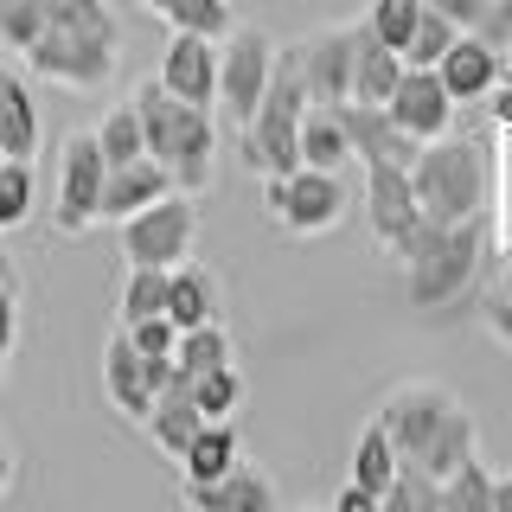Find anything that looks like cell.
Returning <instances> with one entry per match:
<instances>
[{"label": "cell", "mask_w": 512, "mask_h": 512, "mask_svg": "<svg viewBox=\"0 0 512 512\" xmlns=\"http://www.w3.org/2000/svg\"><path fill=\"white\" fill-rule=\"evenodd\" d=\"M128 103L141 109L148 154L180 180V192H212V180H218V122H212V109L180 103L160 77H141V84L128 90Z\"/></svg>", "instance_id": "obj_1"}, {"label": "cell", "mask_w": 512, "mask_h": 512, "mask_svg": "<svg viewBox=\"0 0 512 512\" xmlns=\"http://www.w3.org/2000/svg\"><path fill=\"white\" fill-rule=\"evenodd\" d=\"M487 250H493V224L487 212L480 218H461V224H429L404 244V288H410V308H448L461 301L468 288L480 282L487 269Z\"/></svg>", "instance_id": "obj_2"}, {"label": "cell", "mask_w": 512, "mask_h": 512, "mask_svg": "<svg viewBox=\"0 0 512 512\" xmlns=\"http://www.w3.org/2000/svg\"><path fill=\"white\" fill-rule=\"evenodd\" d=\"M410 180H416V199H423L429 224H461V218L493 212L500 167H493V154L474 135H442V141H423Z\"/></svg>", "instance_id": "obj_3"}, {"label": "cell", "mask_w": 512, "mask_h": 512, "mask_svg": "<svg viewBox=\"0 0 512 512\" xmlns=\"http://www.w3.org/2000/svg\"><path fill=\"white\" fill-rule=\"evenodd\" d=\"M103 186H109V154L96 141V128H77L58 148V192H52V231L84 237L103 224Z\"/></svg>", "instance_id": "obj_4"}, {"label": "cell", "mask_w": 512, "mask_h": 512, "mask_svg": "<svg viewBox=\"0 0 512 512\" xmlns=\"http://www.w3.org/2000/svg\"><path fill=\"white\" fill-rule=\"evenodd\" d=\"M352 192L340 173L327 167H295V173H276V180H263V212L282 224L288 237H320L333 231V224L346 218Z\"/></svg>", "instance_id": "obj_5"}, {"label": "cell", "mask_w": 512, "mask_h": 512, "mask_svg": "<svg viewBox=\"0 0 512 512\" xmlns=\"http://www.w3.org/2000/svg\"><path fill=\"white\" fill-rule=\"evenodd\" d=\"M20 64H26L32 77H45V84H58V90L90 96V90H103L109 77H116V64H122V39H96V32L45 26V39L32 45Z\"/></svg>", "instance_id": "obj_6"}, {"label": "cell", "mask_w": 512, "mask_h": 512, "mask_svg": "<svg viewBox=\"0 0 512 512\" xmlns=\"http://www.w3.org/2000/svg\"><path fill=\"white\" fill-rule=\"evenodd\" d=\"M192 244H199V192L173 186L167 199L148 205V212L122 218V256H128V263L173 269V263H186V256H192Z\"/></svg>", "instance_id": "obj_7"}, {"label": "cell", "mask_w": 512, "mask_h": 512, "mask_svg": "<svg viewBox=\"0 0 512 512\" xmlns=\"http://www.w3.org/2000/svg\"><path fill=\"white\" fill-rule=\"evenodd\" d=\"M276 52L282 45L269 39L263 26H237L231 39L218 45V109H224V122L244 128L256 109H263L269 77H276Z\"/></svg>", "instance_id": "obj_8"}, {"label": "cell", "mask_w": 512, "mask_h": 512, "mask_svg": "<svg viewBox=\"0 0 512 512\" xmlns=\"http://www.w3.org/2000/svg\"><path fill=\"white\" fill-rule=\"evenodd\" d=\"M461 397L448 391V384L436 378H404V384H391L384 391V404H378V423L391 429V442H397V455L404 461H423V448L436 442V429L448 423V410H455Z\"/></svg>", "instance_id": "obj_9"}, {"label": "cell", "mask_w": 512, "mask_h": 512, "mask_svg": "<svg viewBox=\"0 0 512 512\" xmlns=\"http://www.w3.org/2000/svg\"><path fill=\"white\" fill-rule=\"evenodd\" d=\"M365 218H372V237L391 256H404V244L423 231V199H416L410 167L397 160H365Z\"/></svg>", "instance_id": "obj_10"}, {"label": "cell", "mask_w": 512, "mask_h": 512, "mask_svg": "<svg viewBox=\"0 0 512 512\" xmlns=\"http://www.w3.org/2000/svg\"><path fill=\"white\" fill-rule=\"evenodd\" d=\"M359 32L365 20H333V26H314L301 45V71H308V90L314 103H352V71H359Z\"/></svg>", "instance_id": "obj_11"}, {"label": "cell", "mask_w": 512, "mask_h": 512, "mask_svg": "<svg viewBox=\"0 0 512 512\" xmlns=\"http://www.w3.org/2000/svg\"><path fill=\"white\" fill-rule=\"evenodd\" d=\"M384 109H391V116L404 122L416 141H442V135H455V109H461V103L448 96L442 71H429V64H410L404 84H397V96H391Z\"/></svg>", "instance_id": "obj_12"}, {"label": "cell", "mask_w": 512, "mask_h": 512, "mask_svg": "<svg viewBox=\"0 0 512 512\" xmlns=\"http://www.w3.org/2000/svg\"><path fill=\"white\" fill-rule=\"evenodd\" d=\"M160 84H167L180 103L218 109V39H199V32H173L167 52H160Z\"/></svg>", "instance_id": "obj_13"}, {"label": "cell", "mask_w": 512, "mask_h": 512, "mask_svg": "<svg viewBox=\"0 0 512 512\" xmlns=\"http://www.w3.org/2000/svg\"><path fill=\"white\" fill-rule=\"evenodd\" d=\"M103 391H109V404H116L128 423H141L148 429V416H154V378H148V359H141V346L128 340V327H116L103 340Z\"/></svg>", "instance_id": "obj_14"}, {"label": "cell", "mask_w": 512, "mask_h": 512, "mask_svg": "<svg viewBox=\"0 0 512 512\" xmlns=\"http://www.w3.org/2000/svg\"><path fill=\"white\" fill-rule=\"evenodd\" d=\"M180 506L186 512H282L276 480L250 468V461H237L224 480H180Z\"/></svg>", "instance_id": "obj_15"}, {"label": "cell", "mask_w": 512, "mask_h": 512, "mask_svg": "<svg viewBox=\"0 0 512 512\" xmlns=\"http://www.w3.org/2000/svg\"><path fill=\"white\" fill-rule=\"evenodd\" d=\"M340 122H346L359 160H397V167H416V154H423V141H416L384 103H340Z\"/></svg>", "instance_id": "obj_16"}, {"label": "cell", "mask_w": 512, "mask_h": 512, "mask_svg": "<svg viewBox=\"0 0 512 512\" xmlns=\"http://www.w3.org/2000/svg\"><path fill=\"white\" fill-rule=\"evenodd\" d=\"M436 71H442V84H448L455 103H487L493 84L506 77V52H500V45H487L480 32H461L455 52H448Z\"/></svg>", "instance_id": "obj_17"}, {"label": "cell", "mask_w": 512, "mask_h": 512, "mask_svg": "<svg viewBox=\"0 0 512 512\" xmlns=\"http://www.w3.org/2000/svg\"><path fill=\"white\" fill-rule=\"evenodd\" d=\"M180 186L167 167H160L154 154H141V160H128V167H109V186H103V224H122V218H135V212H148L154 199H167V192Z\"/></svg>", "instance_id": "obj_18"}, {"label": "cell", "mask_w": 512, "mask_h": 512, "mask_svg": "<svg viewBox=\"0 0 512 512\" xmlns=\"http://www.w3.org/2000/svg\"><path fill=\"white\" fill-rule=\"evenodd\" d=\"M205 429V410H199V397H192V378L186 372H173V384L154 397V416H148V436H154V448L167 461H180L186 448H192V436Z\"/></svg>", "instance_id": "obj_19"}, {"label": "cell", "mask_w": 512, "mask_h": 512, "mask_svg": "<svg viewBox=\"0 0 512 512\" xmlns=\"http://www.w3.org/2000/svg\"><path fill=\"white\" fill-rule=\"evenodd\" d=\"M218 301H224V288H218V276L199 263V256L173 263V276H167V314L180 320V333H186V327H205V320H218Z\"/></svg>", "instance_id": "obj_20"}, {"label": "cell", "mask_w": 512, "mask_h": 512, "mask_svg": "<svg viewBox=\"0 0 512 512\" xmlns=\"http://www.w3.org/2000/svg\"><path fill=\"white\" fill-rule=\"evenodd\" d=\"M0 154L32 160L39 154V103H32L26 77L0 64Z\"/></svg>", "instance_id": "obj_21"}, {"label": "cell", "mask_w": 512, "mask_h": 512, "mask_svg": "<svg viewBox=\"0 0 512 512\" xmlns=\"http://www.w3.org/2000/svg\"><path fill=\"white\" fill-rule=\"evenodd\" d=\"M404 71H410V58L365 26L359 32V71H352V103H391L397 84H404Z\"/></svg>", "instance_id": "obj_22"}, {"label": "cell", "mask_w": 512, "mask_h": 512, "mask_svg": "<svg viewBox=\"0 0 512 512\" xmlns=\"http://www.w3.org/2000/svg\"><path fill=\"white\" fill-rule=\"evenodd\" d=\"M301 160H308V167H327V173H340L346 160H359V148H352V135H346V122H340L333 103H314L308 116H301Z\"/></svg>", "instance_id": "obj_23"}, {"label": "cell", "mask_w": 512, "mask_h": 512, "mask_svg": "<svg viewBox=\"0 0 512 512\" xmlns=\"http://www.w3.org/2000/svg\"><path fill=\"white\" fill-rule=\"evenodd\" d=\"M237 461H244V442H237L231 416H224V423H205L192 436V448L180 455V480H224Z\"/></svg>", "instance_id": "obj_24"}, {"label": "cell", "mask_w": 512, "mask_h": 512, "mask_svg": "<svg viewBox=\"0 0 512 512\" xmlns=\"http://www.w3.org/2000/svg\"><path fill=\"white\" fill-rule=\"evenodd\" d=\"M397 474H404V455H397L391 429L372 416V423L359 429V442H352V480H359V487H372V493H391Z\"/></svg>", "instance_id": "obj_25"}, {"label": "cell", "mask_w": 512, "mask_h": 512, "mask_svg": "<svg viewBox=\"0 0 512 512\" xmlns=\"http://www.w3.org/2000/svg\"><path fill=\"white\" fill-rule=\"evenodd\" d=\"M480 455V429H474V410H448V423L436 429V442L423 448V468L436 474V480H448V474H461L468 461Z\"/></svg>", "instance_id": "obj_26"}, {"label": "cell", "mask_w": 512, "mask_h": 512, "mask_svg": "<svg viewBox=\"0 0 512 512\" xmlns=\"http://www.w3.org/2000/svg\"><path fill=\"white\" fill-rule=\"evenodd\" d=\"M32 212H39V180H32V160L0 154V237L20 231V224H32Z\"/></svg>", "instance_id": "obj_27"}, {"label": "cell", "mask_w": 512, "mask_h": 512, "mask_svg": "<svg viewBox=\"0 0 512 512\" xmlns=\"http://www.w3.org/2000/svg\"><path fill=\"white\" fill-rule=\"evenodd\" d=\"M173 365H180L186 378H205V372H218V365H231V333H224V320L186 327V333H180V352H173Z\"/></svg>", "instance_id": "obj_28"}, {"label": "cell", "mask_w": 512, "mask_h": 512, "mask_svg": "<svg viewBox=\"0 0 512 512\" xmlns=\"http://www.w3.org/2000/svg\"><path fill=\"white\" fill-rule=\"evenodd\" d=\"M160 20H167L173 32H199V39H218L224 45L237 32V7H231V0H173Z\"/></svg>", "instance_id": "obj_29"}, {"label": "cell", "mask_w": 512, "mask_h": 512, "mask_svg": "<svg viewBox=\"0 0 512 512\" xmlns=\"http://www.w3.org/2000/svg\"><path fill=\"white\" fill-rule=\"evenodd\" d=\"M167 276H173V269L128 263V282H122V327H135V320H154V314H167Z\"/></svg>", "instance_id": "obj_30"}, {"label": "cell", "mask_w": 512, "mask_h": 512, "mask_svg": "<svg viewBox=\"0 0 512 512\" xmlns=\"http://www.w3.org/2000/svg\"><path fill=\"white\" fill-rule=\"evenodd\" d=\"M45 7V26H64V32H96V39H122V20L109 0H39Z\"/></svg>", "instance_id": "obj_31"}, {"label": "cell", "mask_w": 512, "mask_h": 512, "mask_svg": "<svg viewBox=\"0 0 512 512\" xmlns=\"http://www.w3.org/2000/svg\"><path fill=\"white\" fill-rule=\"evenodd\" d=\"M96 141H103L109 167H128V160L148 154V135H141V109L135 103H116L103 122H96Z\"/></svg>", "instance_id": "obj_32"}, {"label": "cell", "mask_w": 512, "mask_h": 512, "mask_svg": "<svg viewBox=\"0 0 512 512\" xmlns=\"http://www.w3.org/2000/svg\"><path fill=\"white\" fill-rule=\"evenodd\" d=\"M455 39H461V26L448 20L442 7H423V20H416L410 45H404V58H410V64H429V71H436V64L455 52Z\"/></svg>", "instance_id": "obj_33"}, {"label": "cell", "mask_w": 512, "mask_h": 512, "mask_svg": "<svg viewBox=\"0 0 512 512\" xmlns=\"http://www.w3.org/2000/svg\"><path fill=\"white\" fill-rule=\"evenodd\" d=\"M39 39H45V7L39 0H0V45L26 58Z\"/></svg>", "instance_id": "obj_34"}, {"label": "cell", "mask_w": 512, "mask_h": 512, "mask_svg": "<svg viewBox=\"0 0 512 512\" xmlns=\"http://www.w3.org/2000/svg\"><path fill=\"white\" fill-rule=\"evenodd\" d=\"M423 7H429V0H372V7H365V26H372L384 45H397V52H404L416 20H423Z\"/></svg>", "instance_id": "obj_35"}, {"label": "cell", "mask_w": 512, "mask_h": 512, "mask_svg": "<svg viewBox=\"0 0 512 512\" xmlns=\"http://www.w3.org/2000/svg\"><path fill=\"white\" fill-rule=\"evenodd\" d=\"M192 397H199L205 423H224V416H231L237 404H244V378H237V365H218V372L192 378Z\"/></svg>", "instance_id": "obj_36"}, {"label": "cell", "mask_w": 512, "mask_h": 512, "mask_svg": "<svg viewBox=\"0 0 512 512\" xmlns=\"http://www.w3.org/2000/svg\"><path fill=\"white\" fill-rule=\"evenodd\" d=\"M128 340L141 346V359H173V352H180V320H173V314L135 320V327H128Z\"/></svg>", "instance_id": "obj_37"}, {"label": "cell", "mask_w": 512, "mask_h": 512, "mask_svg": "<svg viewBox=\"0 0 512 512\" xmlns=\"http://www.w3.org/2000/svg\"><path fill=\"white\" fill-rule=\"evenodd\" d=\"M493 167H500V180H493V218H500V244H512V128H500Z\"/></svg>", "instance_id": "obj_38"}, {"label": "cell", "mask_w": 512, "mask_h": 512, "mask_svg": "<svg viewBox=\"0 0 512 512\" xmlns=\"http://www.w3.org/2000/svg\"><path fill=\"white\" fill-rule=\"evenodd\" d=\"M480 327H487L493 340H500V346L512 352V295H506V288H500V295H487V301H480Z\"/></svg>", "instance_id": "obj_39"}, {"label": "cell", "mask_w": 512, "mask_h": 512, "mask_svg": "<svg viewBox=\"0 0 512 512\" xmlns=\"http://www.w3.org/2000/svg\"><path fill=\"white\" fill-rule=\"evenodd\" d=\"M13 346H20V288L0 295V359H13Z\"/></svg>", "instance_id": "obj_40"}, {"label": "cell", "mask_w": 512, "mask_h": 512, "mask_svg": "<svg viewBox=\"0 0 512 512\" xmlns=\"http://www.w3.org/2000/svg\"><path fill=\"white\" fill-rule=\"evenodd\" d=\"M429 7H442L448 20H455L461 32H480V20H487V7L493 0H429Z\"/></svg>", "instance_id": "obj_41"}, {"label": "cell", "mask_w": 512, "mask_h": 512, "mask_svg": "<svg viewBox=\"0 0 512 512\" xmlns=\"http://www.w3.org/2000/svg\"><path fill=\"white\" fill-rule=\"evenodd\" d=\"M333 512H384V493L359 487V480H346V487H340V500H333Z\"/></svg>", "instance_id": "obj_42"}, {"label": "cell", "mask_w": 512, "mask_h": 512, "mask_svg": "<svg viewBox=\"0 0 512 512\" xmlns=\"http://www.w3.org/2000/svg\"><path fill=\"white\" fill-rule=\"evenodd\" d=\"M487 109H493V122H500V128H512V64H506V77H500V84H493Z\"/></svg>", "instance_id": "obj_43"}, {"label": "cell", "mask_w": 512, "mask_h": 512, "mask_svg": "<svg viewBox=\"0 0 512 512\" xmlns=\"http://www.w3.org/2000/svg\"><path fill=\"white\" fill-rule=\"evenodd\" d=\"M7 487H13V442L0 436V500H7Z\"/></svg>", "instance_id": "obj_44"}, {"label": "cell", "mask_w": 512, "mask_h": 512, "mask_svg": "<svg viewBox=\"0 0 512 512\" xmlns=\"http://www.w3.org/2000/svg\"><path fill=\"white\" fill-rule=\"evenodd\" d=\"M7 288H20V263H13V256L0 250V295H7Z\"/></svg>", "instance_id": "obj_45"}, {"label": "cell", "mask_w": 512, "mask_h": 512, "mask_svg": "<svg viewBox=\"0 0 512 512\" xmlns=\"http://www.w3.org/2000/svg\"><path fill=\"white\" fill-rule=\"evenodd\" d=\"M493 512H512V474L493 480Z\"/></svg>", "instance_id": "obj_46"}, {"label": "cell", "mask_w": 512, "mask_h": 512, "mask_svg": "<svg viewBox=\"0 0 512 512\" xmlns=\"http://www.w3.org/2000/svg\"><path fill=\"white\" fill-rule=\"evenodd\" d=\"M500 288L512 295V244H506V269H500Z\"/></svg>", "instance_id": "obj_47"}, {"label": "cell", "mask_w": 512, "mask_h": 512, "mask_svg": "<svg viewBox=\"0 0 512 512\" xmlns=\"http://www.w3.org/2000/svg\"><path fill=\"white\" fill-rule=\"evenodd\" d=\"M141 7H148V13H167V7H173V0H141Z\"/></svg>", "instance_id": "obj_48"}, {"label": "cell", "mask_w": 512, "mask_h": 512, "mask_svg": "<svg viewBox=\"0 0 512 512\" xmlns=\"http://www.w3.org/2000/svg\"><path fill=\"white\" fill-rule=\"evenodd\" d=\"M308 512H333V506H308Z\"/></svg>", "instance_id": "obj_49"}, {"label": "cell", "mask_w": 512, "mask_h": 512, "mask_svg": "<svg viewBox=\"0 0 512 512\" xmlns=\"http://www.w3.org/2000/svg\"><path fill=\"white\" fill-rule=\"evenodd\" d=\"M384 512H397V506H384Z\"/></svg>", "instance_id": "obj_50"}]
</instances>
